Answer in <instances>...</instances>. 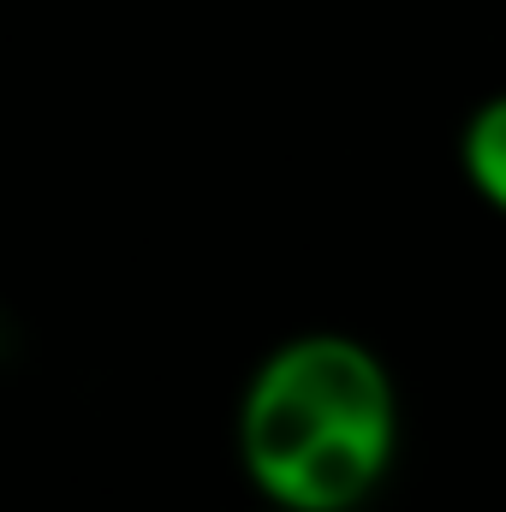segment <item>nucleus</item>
<instances>
[{"instance_id": "nucleus-1", "label": "nucleus", "mask_w": 506, "mask_h": 512, "mask_svg": "<svg viewBox=\"0 0 506 512\" xmlns=\"http://www.w3.org/2000/svg\"><path fill=\"white\" fill-rule=\"evenodd\" d=\"M358 417H393V382L370 346L346 334H304L268 352L239 405V459L251 483L274 501V489L298 471V459L358 423Z\"/></svg>"}, {"instance_id": "nucleus-4", "label": "nucleus", "mask_w": 506, "mask_h": 512, "mask_svg": "<svg viewBox=\"0 0 506 512\" xmlns=\"http://www.w3.org/2000/svg\"><path fill=\"white\" fill-rule=\"evenodd\" d=\"M280 512H286V507H280Z\"/></svg>"}, {"instance_id": "nucleus-3", "label": "nucleus", "mask_w": 506, "mask_h": 512, "mask_svg": "<svg viewBox=\"0 0 506 512\" xmlns=\"http://www.w3.org/2000/svg\"><path fill=\"white\" fill-rule=\"evenodd\" d=\"M459 161H465V179L506 215V96H489L459 137Z\"/></svg>"}, {"instance_id": "nucleus-2", "label": "nucleus", "mask_w": 506, "mask_h": 512, "mask_svg": "<svg viewBox=\"0 0 506 512\" xmlns=\"http://www.w3.org/2000/svg\"><path fill=\"white\" fill-rule=\"evenodd\" d=\"M393 459V417H358L334 435H322L298 471L274 489V507L286 512H352L376 495Z\"/></svg>"}]
</instances>
